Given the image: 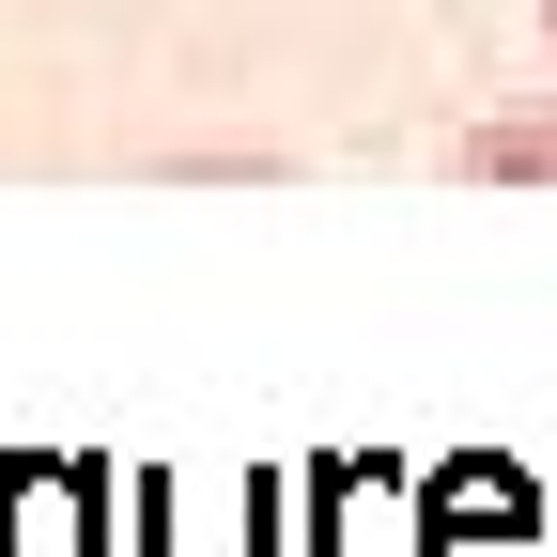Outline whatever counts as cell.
Masks as SVG:
<instances>
[{
	"instance_id": "cell-2",
	"label": "cell",
	"mask_w": 557,
	"mask_h": 557,
	"mask_svg": "<svg viewBox=\"0 0 557 557\" xmlns=\"http://www.w3.org/2000/svg\"><path fill=\"white\" fill-rule=\"evenodd\" d=\"M542 47H557V0H542Z\"/></svg>"
},
{
	"instance_id": "cell-1",
	"label": "cell",
	"mask_w": 557,
	"mask_h": 557,
	"mask_svg": "<svg viewBox=\"0 0 557 557\" xmlns=\"http://www.w3.org/2000/svg\"><path fill=\"white\" fill-rule=\"evenodd\" d=\"M465 171H480V186H557V109H527V124H480V139H465Z\"/></svg>"
}]
</instances>
